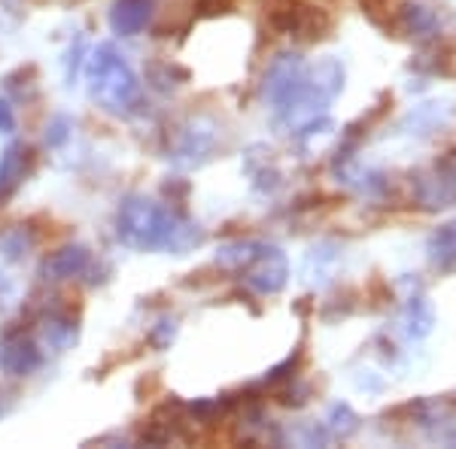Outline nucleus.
<instances>
[{
    "mask_svg": "<svg viewBox=\"0 0 456 449\" xmlns=\"http://www.w3.org/2000/svg\"><path fill=\"white\" fill-rule=\"evenodd\" d=\"M116 237L122 246L141 253H174L183 255L201 243V228L174 207L156 204L143 195H131L116 212Z\"/></svg>",
    "mask_w": 456,
    "mask_h": 449,
    "instance_id": "obj_1",
    "label": "nucleus"
},
{
    "mask_svg": "<svg viewBox=\"0 0 456 449\" xmlns=\"http://www.w3.org/2000/svg\"><path fill=\"white\" fill-rule=\"evenodd\" d=\"M88 85H92V98L101 107L122 113L137 104L141 83H137L134 70L125 58L116 52L113 43H101L88 58Z\"/></svg>",
    "mask_w": 456,
    "mask_h": 449,
    "instance_id": "obj_2",
    "label": "nucleus"
},
{
    "mask_svg": "<svg viewBox=\"0 0 456 449\" xmlns=\"http://www.w3.org/2000/svg\"><path fill=\"white\" fill-rule=\"evenodd\" d=\"M305 83H307V64L301 55L286 52L271 61L268 73H265V104L277 113V119L286 122V128L296 131L301 119V107H305Z\"/></svg>",
    "mask_w": 456,
    "mask_h": 449,
    "instance_id": "obj_3",
    "label": "nucleus"
},
{
    "mask_svg": "<svg viewBox=\"0 0 456 449\" xmlns=\"http://www.w3.org/2000/svg\"><path fill=\"white\" fill-rule=\"evenodd\" d=\"M393 16L395 28L411 40H436L444 28V12L436 0H399Z\"/></svg>",
    "mask_w": 456,
    "mask_h": 449,
    "instance_id": "obj_4",
    "label": "nucleus"
},
{
    "mask_svg": "<svg viewBox=\"0 0 456 449\" xmlns=\"http://www.w3.org/2000/svg\"><path fill=\"white\" fill-rule=\"evenodd\" d=\"M240 274H244V283L249 285V289L268 298V294L283 292L286 279H289V261H286V255L277 246H265L262 243V249L256 253V259L249 261Z\"/></svg>",
    "mask_w": 456,
    "mask_h": 449,
    "instance_id": "obj_5",
    "label": "nucleus"
},
{
    "mask_svg": "<svg viewBox=\"0 0 456 449\" xmlns=\"http://www.w3.org/2000/svg\"><path fill=\"white\" fill-rule=\"evenodd\" d=\"M43 365V349L25 331H4L0 334V371L10 377H31Z\"/></svg>",
    "mask_w": 456,
    "mask_h": 449,
    "instance_id": "obj_6",
    "label": "nucleus"
},
{
    "mask_svg": "<svg viewBox=\"0 0 456 449\" xmlns=\"http://www.w3.org/2000/svg\"><path fill=\"white\" fill-rule=\"evenodd\" d=\"M213 143H216V128H213V122L192 119L180 131V137H176V143H174V164H180V167L201 164L213 152Z\"/></svg>",
    "mask_w": 456,
    "mask_h": 449,
    "instance_id": "obj_7",
    "label": "nucleus"
},
{
    "mask_svg": "<svg viewBox=\"0 0 456 449\" xmlns=\"http://www.w3.org/2000/svg\"><path fill=\"white\" fill-rule=\"evenodd\" d=\"M426 261L438 274H456V219L441 222L426 237Z\"/></svg>",
    "mask_w": 456,
    "mask_h": 449,
    "instance_id": "obj_8",
    "label": "nucleus"
},
{
    "mask_svg": "<svg viewBox=\"0 0 456 449\" xmlns=\"http://www.w3.org/2000/svg\"><path fill=\"white\" fill-rule=\"evenodd\" d=\"M152 6L156 0H113L110 10V28L119 36H134L141 34L152 19Z\"/></svg>",
    "mask_w": 456,
    "mask_h": 449,
    "instance_id": "obj_9",
    "label": "nucleus"
},
{
    "mask_svg": "<svg viewBox=\"0 0 456 449\" xmlns=\"http://www.w3.org/2000/svg\"><path fill=\"white\" fill-rule=\"evenodd\" d=\"M402 325L411 341H423V337L432 334V328H436V310H432V301L423 292H411L404 298Z\"/></svg>",
    "mask_w": 456,
    "mask_h": 449,
    "instance_id": "obj_10",
    "label": "nucleus"
},
{
    "mask_svg": "<svg viewBox=\"0 0 456 449\" xmlns=\"http://www.w3.org/2000/svg\"><path fill=\"white\" fill-rule=\"evenodd\" d=\"M88 268V249L86 246H64L43 261L46 279H70L79 277Z\"/></svg>",
    "mask_w": 456,
    "mask_h": 449,
    "instance_id": "obj_11",
    "label": "nucleus"
},
{
    "mask_svg": "<svg viewBox=\"0 0 456 449\" xmlns=\"http://www.w3.org/2000/svg\"><path fill=\"white\" fill-rule=\"evenodd\" d=\"M40 341L46 349L64 352L73 341H77V325H73V319H68V316H49L40 328Z\"/></svg>",
    "mask_w": 456,
    "mask_h": 449,
    "instance_id": "obj_12",
    "label": "nucleus"
},
{
    "mask_svg": "<svg viewBox=\"0 0 456 449\" xmlns=\"http://www.w3.org/2000/svg\"><path fill=\"white\" fill-rule=\"evenodd\" d=\"M262 249V243L256 240H238V243H225L216 253V264L225 270H244L249 261L256 259V253Z\"/></svg>",
    "mask_w": 456,
    "mask_h": 449,
    "instance_id": "obj_13",
    "label": "nucleus"
},
{
    "mask_svg": "<svg viewBox=\"0 0 456 449\" xmlns=\"http://www.w3.org/2000/svg\"><path fill=\"white\" fill-rule=\"evenodd\" d=\"M21 176H25V152H21V146L12 143L0 156V195H10L21 182Z\"/></svg>",
    "mask_w": 456,
    "mask_h": 449,
    "instance_id": "obj_14",
    "label": "nucleus"
},
{
    "mask_svg": "<svg viewBox=\"0 0 456 449\" xmlns=\"http://www.w3.org/2000/svg\"><path fill=\"white\" fill-rule=\"evenodd\" d=\"M447 119H451V116H447L444 104H423V107H417L404 122L414 128L411 134H432V131H438Z\"/></svg>",
    "mask_w": 456,
    "mask_h": 449,
    "instance_id": "obj_15",
    "label": "nucleus"
},
{
    "mask_svg": "<svg viewBox=\"0 0 456 449\" xmlns=\"http://www.w3.org/2000/svg\"><path fill=\"white\" fill-rule=\"evenodd\" d=\"M326 429H329V434H335V437L347 440L350 434L359 431V416L353 413L350 404H332L329 419H326Z\"/></svg>",
    "mask_w": 456,
    "mask_h": 449,
    "instance_id": "obj_16",
    "label": "nucleus"
},
{
    "mask_svg": "<svg viewBox=\"0 0 456 449\" xmlns=\"http://www.w3.org/2000/svg\"><path fill=\"white\" fill-rule=\"evenodd\" d=\"M432 171L438 173V180L444 182L447 195H451L453 204H456V152H451V156H444V158H438L436 164H432Z\"/></svg>",
    "mask_w": 456,
    "mask_h": 449,
    "instance_id": "obj_17",
    "label": "nucleus"
},
{
    "mask_svg": "<svg viewBox=\"0 0 456 449\" xmlns=\"http://www.w3.org/2000/svg\"><path fill=\"white\" fill-rule=\"evenodd\" d=\"M0 249H4V255H6V259H12V261L21 259V255H28L25 253V249H28L25 231H21V228H19V231H10L4 240H0Z\"/></svg>",
    "mask_w": 456,
    "mask_h": 449,
    "instance_id": "obj_18",
    "label": "nucleus"
},
{
    "mask_svg": "<svg viewBox=\"0 0 456 449\" xmlns=\"http://www.w3.org/2000/svg\"><path fill=\"white\" fill-rule=\"evenodd\" d=\"M68 128H70V122L64 119V116H58V119L49 124V134H46V143L49 146H61L64 140H68Z\"/></svg>",
    "mask_w": 456,
    "mask_h": 449,
    "instance_id": "obj_19",
    "label": "nucleus"
},
{
    "mask_svg": "<svg viewBox=\"0 0 456 449\" xmlns=\"http://www.w3.org/2000/svg\"><path fill=\"white\" fill-rule=\"evenodd\" d=\"M12 131H16V113L10 100L0 98V134H12Z\"/></svg>",
    "mask_w": 456,
    "mask_h": 449,
    "instance_id": "obj_20",
    "label": "nucleus"
},
{
    "mask_svg": "<svg viewBox=\"0 0 456 449\" xmlns=\"http://www.w3.org/2000/svg\"><path fill=\"white\" fill-rule=\"evenodd\" d=\"M159 334H156V343L159 346H167V343H171V337H174V319H161L159 322Z\"/></svg>",
    "mask_w": 456,
    "mask_h": 449,
    "instance_id": "obj_21",
    "label": "nucleus"
},
{
    "mask_svg": "<svg viewBox=\"0 0 456 449\" xmlns=\"http://www.w3.org/2000/svg\"><path fill=\"white\" fill-rule=\"evenodd\" d=\"M10 298H12V283H10V277H6V274H0V310L10 304Z\"/></svg>",
    "mask_w": 456,
    "mask_h": 449,
    "instance_id": "obj_22",
    "label": "nucleus"
}]
</instances>
